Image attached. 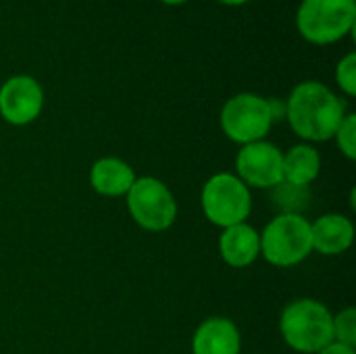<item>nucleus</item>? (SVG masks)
<instances>
[{
	"mask_svg": "<svg viewBox=\"0 0 356 354\" xmlns=\"http://www.w3.org/2000/svg\"><path fill=\"white\" fill-rule=\"evenodd\" d=\"M217 2H221V4H225V6H242V4H246V2H250V0H217Z\"/></svg>",
	"mask_w": 356,
	"mask_h": 354,
	"instance_id": "obj_20",
	"label": "nucleus"
},
{
	"mask_svg": "<svg viewBox=\"0 0 356 354\" xmlns=\"http://www.w3.org/2000/svg\"><path fill=\"white\" fill-rule=\"evenodd\" d=\"M134 182H136L134 169L117 156L98 159L90 169V184L94 192H98L100 196H108V198L123 196L129 192Z\"/></svg>",
	"mask_w": 356,
	"mask_h": 354,
	"instance_id": "obj_13",
	"label": "nucleus"
},
{
	"mask_svg": "<svg viewBox=\"0 0 356 354\" xmlns=\"http://www.w3.org/2000/svg\"><path fill=\"white\" fill-rule=\"evenodd\" d=\"M261 238V255L273 267H294L313 252L311 223L300 213H282L267 223Z\"/></svg>",
	"mask_w": 356,
	"mask_h": 354,
	"instance_id": "obj_4",
	"label": "nucleus"
},
{
	"mask_svg": "<svg viewBox=\"0 0 356 354\" xmlns=\"http://www.w3.org/2000/svg\"><path fill=\"white\" fill-rule=\"evenodd\" d=\"M236 171L244 186L275 188L284 182V152L265 140L246 144L238 152Z\"/></svg>",
	"mask_w": 356,
	"mask_h": 354,
	"instance_id": "obj_8",
	"label": "nucleus"
},
{
	"mask_svg": "<svg viewBox=\"0 0 356 354\" xmlns=\"http://www.w3.org/2000/svg\"><path fill=\"white\" fill-rule=\"evenodd\" d=\"M321 171V156L311 144H298L284 154V182L296 188H307Z\"/></svg>",
	"mask_w": 356,
	"mask_h": 354,
	"instance_id": "obj_14",
	"label": "nucleus"
},
{
	"mask_svg": "<svg viewBox=\"0 0 356 354\" xmlns=\"http://www.w3.org/2000/svg\"><path fill=\"white\" fill-rule=\"evenodd\" d=\"M334 342L353 346L356 344V311L353 307L340 311L334 317Z\"/></svg>",
	"mask_w": 356,
	"mask_h": 354,
	"instance_id": "obj_15",
	"label": "nucleus"
},
{
	"mask_svg": "<svg viewBox=\"0 0 356 354\" xmlns=\"http://www.w3.org/2000/svg\"><path fill=\"white\" fill-rule=\"evenodd\" d=\"M280 332L292 351L317 354L334 342V315L323 303L300 298L284 309Z\"/></svg>",
	"mask_w": 356,
	"mask_h": 354,
	"instance_id": "obj_2",
	"label": "nucleus"
},
{
	"mask_svg": "<svg viewBox=\"0 0 356 354\" xmlns=\"http://www.w3.org/2000/svg\"><path fill=\"white\" fill-rule=\"evenodd\" d=\"M336 142L338 148L344 152V156L348 161L356 159V115L355 113H346V117L342 119L340 127L336 129Z\"/></svg>",
	"mask_w": 356,
	"mask_h": 354,
	"instance_id": "obj_16",
	"label": "nucleus"
},
{
	"mask_svg": "<svg viewBox=\"0 0 356 354\" xmlns=\"http://www.w3.org/2000/svg\"><path fill=\"white\" fill-rule=\"evenodd\" d=\"M44 108V90L31 75H13L0 86V117L10 125L33 123Z\"/></svg>",
	"mask_w": 356,
	"mask_h": 354,
	"instance_id": "obj_9",
	"label": "nucleus"
},
{
	"mask_svg": "<svg viewBox=\"0 0 356 354\" xmlns=\"http://www.w3.org/2000/svg\"><path fill=\"white\" fill-rule=\"evenodd\" d=\"M356 0H302L296 10L298 33L315 46H330L353 33Z\"/></svg>",
	"mask_w": 356,
	"mask_h": 354,
	"instance_id": "obj_3",
	"label": "nucleus"
},
{
	"mask_svg": "<svg viewBox=\"0 0 356 354\" xmlns=\"http://www.w3.org/2000/svg\"><path fill=\"white\" fill-rule=\"evenodd\" d=\"M311 240H313V250L327 257H336L353 246L355 225L348 217L330 213L319 217L315 223H311Z\"/></svg>",
	"mask_w": 356,
	"mask_h": 354,
	"instance_id": "obj_11",
	"label": "nucleus"
},
{
	"mask_svg": "<svg viewBox=\"0 0 356 354\" xmlns=\"http://www.w3.org/2000/svg\"><path fill=\"white\" fill-rule=\"evenodd\" d=\"M221 259L236 269H244L252 265L261 255V238L259 232L248 223H238L225 227L219 238Z\"/></svg>",
	"mask_w": 356,
	"mask_h": 354,
	"instance_id": "obj_12",
	"label": "nucleus"
},
{
	"mask_svg": "<svg viewBox=\"0 0 356 354\" xmlns=\"http://www.w3.org/2000/svg\"><path fill=\"white\" fill-rule=\"evenodd\" d=\"M336 81L346 96H356V52H348L336 67Z\"/></svg>",
	"mask_w": 356,
	"mask_h": 354,
	"instance_id": "obj_17",
	"label": "nucleus"
},
{
	"mask_svg": "<svg viewBox=\"0 0 356 354\" xmlns=\"http://www.w3.org/2000/svg\"><path fill=\"white\" fill-rule=\"evenodd\" d=\"M317 354H356L353 346H346V344H340V342H332L327 344L325 348H321Z\"/></svg>",
	"mask_w": 356,
	"mask_h": 354,
	"instance_id": "obj_19",
	"label": "nucleus"
},
{
	"mask_svg": "<svg viewBox=\"0 0 356 354\" xmlns=\"http://www.w3.org/2000/svg\"><path fill=\"white\" fill-rule=\"evenodd\" d=\"M127 209L131 219L148 232H165L177 217V202L171 190L156 177H140L129 188Z\"/></svg>",
	"mask_w": 356,
	"mask_h": 354,
	"instance_id": "obj_7",
	"label": "nucleus"
},
{
	"mask_svg": "<svg viewBox=\"0 0 356 354\" xmlns=\"http://www.w3.org/2000/svg\"><path fill=\"white\" fill-rule=\"evenodd\" d=\"M200 204L207 219L213 225L225 230L238 223H246L252 209V198L248 186H244L238 175L217 173L204 184Z\"/></svg>",
	"mask_w": 356,
	"mask_h": 354,
	"instance_id": "obj_5",
	"label": "nucleus"
},
{
	"mask_svg": "<svg viewBox=\"0 0 356 354\" xmlns=\"http://www.w3.org/2000/svg\"><path fill=\"white\" fill-rule=\"evenodd\" d=\"M219 119H221L223 134L232 142H238L242 146L261 142L269 134L271 125L275 123L271 115L269 98L250 92L232 96L223 104Z\"/></svg>",
	"mask_w": 356,
	"mask_h": 354,
	"instance_id": "obj_6",
	"label": "nucleus"
},
{
	"mask_svg": "<svg viewBox=\"0 0 356 354\" xmlns=\"http://www.w3.org/2000/svg\"><path fill=\"white\" fill-rule=\"evenodd\" d=\"M163 4H169V6H179V4H186L188 0H161Z\"/></svg>",
	"mask_w": 356,
	"mask_h": 354,
	"instance_id": "obj_21",
	"label": "nucleus"
},
{
	"mask_svg": "<svg viewBox=\"0 0 356 354\" xmlns=\"http://www.w3.org/2000/svg\"><path fill=\"white\" fill-rule=\"evenodd\" d=\"M273 190H275V196H277L280 207L284 209V213H296V209H298L296 200L298 202H307L309 200L307 188H296V186H290L286 182L277 184Z\"/></svg>",
	"mask_w": 356,
	"mask_h": 354,
	"instance_id": "obj_18",
	"label": "nucleus"
},
{
	"mask_svg": "<svg viewBox=\"0 0 356 354\" xmlns=\"http://www.w3.org/2000/svg\"><path fill=\"white\" fill-rule=\"evenodd\" d=\"M346 104L321 81H300L286 100V119L307 142H327L336 136Z\"/></svg>",
	"mask_w": 356,
	"mask_h": 354,
	"instance_id": "obj_1",
	"label": "nucleus"
},
{
	"mask_svg": "<svg viewBox=\"0 0 356 354\" xmlns=\"http://www.w3.org/2000/svg\"><path fill=\"white\" fill-rule=\"evenodd\" d=\"M242 338L234 321L211 317L202 321L192 338L194 354H240Z\"/></svg>",
	"mask_w": 356,
	"mask_h": 354,
	"instance_id": "obj_10",
	"label": "nucleus"
}]
</instances>
